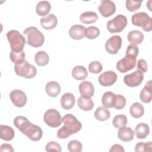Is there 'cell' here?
Listing matches in <instances>:
<instances>
[{"label":"cell","mask_w":152,"mask_h":152,"mask_svg":"<svg viewBox=\"0 0 152 152\" xmlns=\"http://www.w3.org/2000/svg\"><path fill=\"white\" fill-rule=\"evenodd\" d=\"M94 116L95 118L100 121H105L109 119L110 116V113L104 107L100 106L96 109L94 112Z\"/></svg>","instance_id":"obj_32"},{"label":"cell","mask_w":152,"mask_h":152,"mask_svg":"<svg viewBox=\"0 0 152 152\" xmlns=\"http://www.w3.org/2000/svg\"><path fill=\"white\" fill-rule=\"evenodd\" d=\"M0 151H8V152H12L14 151V149L12 146L10 144H2L0 147Z\"/></svg>","instance_id":"obj_45"},{"label":"cell","mask_w":152,"mask_h":152,"mask_svg":"<svg viewBox=\"0 0 152 152\" xmlns=\"http://www.w3.org/2000/svg\"><path fill=\"white\" fill-rule=\"evenodd\" d=\"M61 86L59 83L56 81H49L45 86V91L48 95L50 97H57L61 92Z\"/></svg>","instance_id":"obj_20"},{"label":"cell","mask_w":152,"mask_h":152,"mask_svg":"<svg viewBox=\"0 0 152 152\" xmlns=\"http://www.w3.org/2000/svg\"><path fill=\"white\" fill-rule=\"evenodd\" d=\"M23 134L26 135L30 140L33 141H37L42 137L43 131L39 126L31 123L23 132Z\"/></svg>","instance_id":"obj_13"},{"label":"cell","mask_w":152,"mask_h":152,"mask_svg":"<svg viewBox=\"0 0 152 152\" xmlns=\"http://www.w3.org/2000/svg\"><path fill=\"white\" fill-rule=\"evenodd\" d=\"M137 57L132 55H125V57L116 63V69L121 73L126 72L135 66Z\"/></svg>","instance_id":"obj_8"},{"label":"cell","mask_w":152,"mask_h":152,"mask_svg":"<svg viewBox=\"0 0 152 152\" xmlns=\"http://www.w3.org/2000/svg\"><path fill=\"white\" fill-rule=\"evenodd\" d=\"M126 104V99L121 94H116L115 101L113 107L117 110L123 109Z\"/></svg>","instance_id":"obj_41"},{"label":"cell","mask_w":152,"mask_h":152,"mask_svg":"<svg viewBox=\"0 0 152 152\" xmlns=\"http://www.w3.org/2000/svg\"><path fill=\"white\" fill-rule=\"evenodd\" d=\"M75 104L74 96L71 93H64L61 98V105L65 110H69Z\"/></svg>","instance_id":"obj_19"},{"label":"cell","mask_w":152,"mask_h":152,"mask_svg":"<svg viewBox=\"0 0 152 152\" xmlns=\"http://www.w3.org/2000/svg\"><path fill=\"white\" fill-rule=\"evenodd\" d=\"M27 39V43L33 47L39 48L42 46L45 41L43 34L36 27H28L23 31Z\"/></svg>","instance_id":"obj_2"},{"label":"cell","mask_w":152,"mask_h":152,"mask_svg":"<svg viewBox=\"0 0 152 152\" xmlns=\"http://www.w3.org/2000/svg\"><path fill=\"white\" fill-rule=\"evenodd\" d=\"M34 61L36 64L40 66L46 65L49 61V57L48 53L43 50L37 52L34 56Z\"/></svg>","instance_id":"obj_33"},{"label":"cell","mask_w":152,"mask_h":152,"mask_svg":"<svg viewBox=\"0 0 152 152\" xmlns=\"http://www.w3.org/2000/svg\"><path fill=\"white\" fill-rule=\"evenodd\" d=\"M139 49L137 45H129L128 46L126 50V55H132L134 56L137 57L138 55Z\"/></svg>","instance_id":"obj_43"},{"label":"cell","mask_w":152,"mask_h":152,"mask_svg":"<svg viewBox=\"0 0 152 152\" xmlns=\"http://www.w3.org/2000/svg\"><path fill=\"white\" fill-rule=\"evenodd\" d=\"M88 71L93 74H99L100 73L102 69H103V66L102 64L97 61H94L90 63L88 66Z\"/></svg>","instance_id":"obj_40"},{"label":"cell","mask_w":152,"mask_h":152,"mask_svg":"<svg viewBox=\"0 0 152 152\" xmlns=\"http://www.w3.org/2000/svg\"><path fill=\"white\" fill-rule=\"evenodd\" d=\"M14 71L17 75L26 78H32L37 74L36 68L26 61L19 64H15Z\"/></svg>","instance_id":"obj_5"},{"label":"cell","mask_w":152,"mask_h":152,"mask_svg":"<svg viewBox=\"0 0 152 152\" xmlns=\"http://www.w3.org/2000/svg\"><path fill=\"white\" fill-rule=\"evenodd\" d=\"M137 70L142 72H146L147 71V64L145 59H140L138 61Z\"/></svg>","instance_id":"obj_44"},{"label":"cell","mask_w":152,"mask_h":152,"mask_svg":"<svg viewBox=\"0 0 152 152\" xmlns=\"http://www.w3.org/2000/svg\"><path fill=\"white\" fill-rule=\"evenodd\" d=\"M45 124L51 128H56L61 125L62 117L59 112L55 109H50L46 110L43 116Z\"/></svg>","instance_id":"obj_7"},{"label":"cell","mask_w":152,"mask_h":152,"mask_svg":"<svg viewBox=\"0 0 152 152\" xmlns=\"http://www.w3.org/2000/svg\"><path fill=\"white\" fill-rule=\"evenodd\" d=\"M116 94L112 91H106L104 93L102 97V103L105 108L113 107L115 101Z\"/></svg>","instance_id":"obj_25"},{"label":"cell","mask_w":152,"mask_h":152,"mask_svg":"<svg viewBox=\"0 0 152 152\" xmlns=\"http://www.w3.org/2000/svg\"><path fill=\"white\" fill-rule=\"evenodd\" d=\"M78 89L81 96L85 98H91L94 93V86L90 81H82L79 84Z\"/></svg>","instance_id":"obj_15"},{"label":"cell","mask_w":152,"mask_h":152,"mask_svg":"<svg viewBox=\"0 0 152 152\" xmlns=\"http://www.w3.org/2000/svg\"><path fill=\"white\" fill-rule=\"evenodd\" d=\"M142 1H126V8L130 12H134L141 7Z\"/></svg>","instance_id":"obj_39"},{"label":"cell","mask_w":152,"mask_h":152,"mask_svg":"<svg viewBox=\"0 0 152 152\" xmlns=\"http://www.w3.org/2000/svg\"><path fill=\"white\" fill-rule=\"evenodd\" d=\"M143 33L138 30L130 31L127 35V39L131 45H137L142 43L144 40Z\"/></svg>","instance_id":"obj_22"},{"label":"cell","mask_w":152,"mask_h":152,"mask_svg":"<svg viewBox=\"0 0 152 152\" xmlns=\"http://www.w3.org/2000/svg\"><path fill=\"white\" fill-rule=\"evenodd\" d=\"M45 150L46 151H56L61 152L62 151L61 147L59 144L54 141H49L45 147Z\"/></svg>","instance_id":"obj_42"},{"label":"cell","mask_w":152,"mask_h":152,"mask_svg":"<svg viewBox=\"0 0 152 152\" xmlns=\"http://www.w3.org/2000/svg\"><path fill=\"white\" fill-rule=\"evenodd\" d=\"M40 22L41 26L43 28L46 30H52L56 26L58 19L54 14H50L46 17L42 18Z\"/></svg>","instance_id":"obj_16"},{"label":"cell","mask_w":152,"mask_h":152,"mask_svg":"<svg viewBox=\"0 0 152 152\" xmlns=\"http://www.w3.org/2000/svg\"><path fill=\"white\" fill-rule=\"evenodd\" d=\"M134 134V131L130 127H126V126L120 128L118 131V137L124 142H128L132 140Z\"/></svg>","instance_id":"obj_18"},{"label":"cell","mask_w":152,"mask_h":152,"mask_svg":"<svg viewBox=\"0 0 152 152\" xmlns=\"http://www.w3.org/2000/svg\"><path fill=\"white\" fill-rule=\"evenodd\" d=\"M152 150V142L149 141L147 142H139L135 144V151H151Z\"/></svg>","instance_id":"obj_37"},{"label":"cell","mask_w":152,"mask_h":152,"mask_svg":"<svg viewBox=\"0 0 152 152\" xmlns=\"http://www.w3.org/2000/svg\"><path fill=\"white\" fill-rule=\"evenodd\" d=\"M84 30L85 27L82 25H74L69 28V34L72 39L80 40L84 36Z\"/></svg>","instance_id":"obj_21"},{"label":"cell","mask_w":152,"mask_h":152,"mask_svg":"<svg viewBox=\"0 0 152 152\" xmlns=\"http://www.w3.org/2000/svg\"><path fill=\"white\" fill-rule=\"evenodd\" d=\"M10 57L12 63L15 64H19L25 61V53L24 51L20 52H14L11 50Z\"/></svg>","instance_id":"obj_36"},{"label":"cell","mask_w":152,"mask_h":152,"mask_svg":"<svg viewBox=\"0 0 152 152\" xmlns=\"http://www.w3.org/2000/svg\"><path fill=\"white\" fill-rule=\"evenodd\" d=\"M127 118L124 115H116L113 120L112 124L117 129H119L121 127L125 126L127 124Z\"/></svg>","instance_id":"obj_34"},{"label":"cell","mask_w":152,"mask_h":152,"mask_svg":"<svg viewBox=\"0 0 152 152\" xmlns=\"http://www.w3.org/2000/svg\"><path fill=\"white\" fill-rule=\"evenodd\" d=\"M100 34L99 29L95 26H89L84 30V36L88 39H94Z\"/></svg>","instance_id":"obj_35"},{"label":"cell","mask_w":152,"mask_h":152,"mask_svg":"<svg viewBox=\"0 0 152 152\" xmlns=\"http://www.w3.org/2000/svg\"><path fill=\"white\" fill-rule=\"evenodd\" d=\"M141 101L144 103H148L152 99V83L151 80L146 83L144 87L141 90L140 94Z\"/></svg>","instance_id":"obj_17"},{"label":"cell","mask_w":152,"mask_h":152,"mask_svg":"<svg viewBox=\"0 0 152 152\" xmlns=\"http://www.w3.org/2000/svg\"><path fill=\"white\" fill-rule=\"evenodd\" d=\"M10 98L12 103L17 107H22L27 103V96L21 90L16 89L11 91L10 93Z\"/></svg>","instance_id":"obj_11"},{"label":"cell","mask_w":152,"mask_h":152,"mask_svg":"<svg viewBox=\"0 0 152 152\" xmlns=\"http://www.w3.org/2000/svg\"><path fill=\"white\" fill-rule=\"evenodd\" d=\"M122 39L118 35L111 36L105 43V49L110 54H116L122 46Z\"/></svg>","instance_id":"obj_10"},{"label":"cell","mask_w":152,"mask_h":152,"mask_svg":"<svg viewBox=\"0 0 152 152\" xmlns=\"http://www.w3.org/2000/svg\"><path fill=\"white\" fill-rule=\"evenodd\" d=\"M98 19V15L96 12L93 11H86L80 16V20L84 24H92L96 22Z\"/></svg>","instance_id":"obj_29"},{"label":"cell","mask_w":152,"mask_h":152,"mask_svg":"<svg viewBox=\"0 0 152 152\" xmlns=\"http://www.w3.org/2000/svg\"><path fill=\"white\" fill-rule=\"evenodd\" d=\"M99 84L104 87L113 85L117 80V74L112 71H107L100 75L98 78Z\"/></svg>","instance_id":"obj_14"},{"label":"cell","mask_w":152,"mask_h":152,"mask_svg":"<svg viewBox=\"0 0 152 152\" xmlns=\"http://www.w3.org/2000/svg\"><path fill=\"white\" fill-rule=\"evenodd\" d=\"M77 103L78 107L84 111H90L94 107V103L91 98H85L80 96L78 99Z\"/></svg>","instance_id":"obj_31"},{"label":"cell","mask_w":152,"mask_h":152,"mask_svg":"<svg viewBox=\"0 0 152 152\" xmlns=\"http://www.w3.org/2000/svg\"><path fill=\"white\" fill-rule=\"evenodd\" d=\"M133 25L141 27L145 31H150L152 30V19L145 12L135 13L131 17Z\"/></svg>","instance_id":"obj_4"},{"label":"cell","mask_w":152,"mask_h":152,"mask_svg":"<svg viewBox=\"0 0 152 152\" xmlns=\"http://www.w3.org/2000/svg\"><path fill=\"white\" fill-rule=\"evenodd\" d=\"M72 76L77 80H83L88 76V72L86 68L81 65H77L72 70Z\"/></svg>","instance_id":"obj_26"},{"label":"cell","mask_w":152,"mask_h":152,"mask_svg":"<svg viewBox=\"0 0 152 152\" xmlns=\"http://www.w3.org/2000/svg\"><path fill=\"white\" fill-rule=\"evenodd\" d=\"M62 122L64 126L57 132V137L60 139L68 138L71 135L80 131L82 128L81 123L75 116L70 113L64 115L62 118Z\"/></svg>","instance_id":"obj_1"},{"label":"cell","mask_w":152,"mask_h":152,"mask_svg":"<svg viewBox=\"0 0 152 152\" xmlns=\"http://www.w3.org/2000/svg\"><path fill=\"white\" fill-rule=\"evenodd\" d=\"M30 124L28 119L23 116H17L14 119V125L23 134Z\"/></svg>","instance_id":"obj_24"},{"label":"cell","mask_w":152,"mask_h":152,"mask_svg":"<svg viewBox=\"0 0 152 152\" xmlns=\"http://www.w3.org/2000/svg\"><path fill=\"white\" fill-rule=\"evenodd\" d=\"M98 10L103 17H109L115 12L116 6L115 3L112 1L102 0L100 5L98 7Z\"/></svg>","instance_id":"obj_12"},{"label":"cell","mask_w":152,"mask_h":152,"mask_svg":"<svg viewBox=\"0 0 152 152\" xmlns=\"http://www.w3.org/2000/svg\"><path fill=\"white\" fill-rule=\"evenodd\" d=\"M143 80V72L137 70L129 74L126 75L124 78V82L128 87H135L140 86Z\"/></svg>","instance_id":"obj_9"},{"label":"cell","mask_w":152,"mask_h":152,"mask_svg":"<svg viewBox=\"0 0 152 152\" xmlns=\"http://www.w3.org/2000/svg\"><path fill=\"white\" fill-rule=\"evenodd\" d=\"M68 150L71 152H80L82 151L83 145L80 141L78 140H71L67 145Z\"/></svg>","instance_id":"obj_38"},{"label":"cell","mask_w":152,"mask_h":152,"mask_svg":"<svg viewBox=\"0 0 152 152\" xmlns=\"http://www.w3.org/2000/svg\"><path fill=\"white\" fill-rule=\"evenodd\" d=\"M135 132L139 139H145L150 133L149 126L147 124L140 123L135 126Z\"/></svg>","instance_id":"obj_27"},{"label":"cell","mask_w":152,"mask_h":152,"mask_svg":"<svg viewBox=\"0 0 152 152\" xmlns=\"http://www.w3.org/2000/svg\"><path fill=\"white\" fill-rule=\"evenodd\" d=\"M14 135L15 132L11 126L5 125H0V138L2 140L9 141L13 139Z\"/></svg>","instance_id":"obj_23"},{"label":"cell","mask_w":152,"mask_h":152,"mask_svg":"<svg viewBox=\"0 0 152 152\" xmlns=\"http://www.w3.org/2000/svg\"><path fill=\"white\" fill-rule=\"evenodd\" d=\"M125 151L124 147L120 144H114L111 147V148L109 150L110 152L112 151H117V152H124Z\"/></svg>","instance_id":"obj_46"},{"label":"cell","mask_w":152,"mask_h":152,"mask_svg":"<svg viewBox=\"0 0 152 152\" xmlns=\"http://www.w3.org/2000/svg\"><path fill=\"white\" fill-rule=\"evenodd\" d=\"M129 113L134 118H141L144 113V108L143 105L138 102L134 103L129 108Z\"/></svg>","instance_id":"obj_30"},{"label":"cell","mask_w":152,"mask_h":152,"mask_svg":"<svg viewBox=\"0 0 152 152\" xmlns=\"http://www.w3.org/2000/svg\"><path fill=\"white\" fill-rule=\"evenodd\" d=\"M126 17L122 14H119L107 23V29L111 33L121 32L127 25Z\"/></svg>","instance_id":"obj_6"},{"label":"cell","mask_w":152,"mask_h":152,"mask_svg":"<svg viewBox=\"0 0 152 152\" xmlns=\"http://www.w3.org/2000/svg\"><path fill=\"white\" fill-rule=\"evenodd\" d=\"M51 9V5L47 1H42L37 3L36 12L40 16H45L48 14Z\"/></svg>","instance_id":"obj_28"},{"label":"cell","mask_w":152,"mask_h":152,"mask_svg":"<svg viewBox=\"0 0 152 152\" xmlns=\"http://www.w3.org/2000/svg\"><path fill=\"white\" fill-rule=\"evenodd\" d=\"M7 37L10 43L11 50L14 52L23 51L26 42L25 37L17 30H11L7 32Z\"/></svg>","instance_id":"obj_3"}]
</instances>
